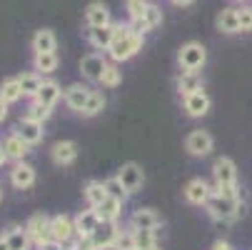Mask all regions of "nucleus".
Returning <instances> with one entry per match:
<instances>
[{"label":"nucleus","instance_id":"obj_5","mask_svg":"<svg viewBox=\"0 0 252 250\" xmlns=\"http://www.w3.org/2000/svg\"><path fill=\"white\" fill-rule=\"evenodd\" d=\"M115 28L113 23H107V25H97V28H88V40L93 48L97 50H110L113 40H115Z\"/></svg>","mask_w":252,"mask_h":250},{"label":"nucleus","instance_id":"obj_46","mask_svg":"<svg viewBox=\"0 0 252 250\" xmlns=\"http://www.w3.org/2000/svg\"><path fill=\"white\" fill-rule=\"evenodd\" d=\"M212 250H232V248H230L227 243H215V248H212Z\"/></svg>","mask_w":252,"mask_h":250},{"label":"nucleus","instance_id":"obj_45","mask_svg":"<svg viewBox=\"0 0 252 250\" xmlns=\"http://www.w3.org/2000/svg\"><path fill=\"white\" fill-rule=\"evenodd\" d=\"M172 3H175V5H180V8H185V5H192L195 0H172Z\"/></svg>","mask_w":252,"mask_h":250},{"label":"nucleus","instance_id":"obj_4","mask_svg":"<svg viewBox=\"0 0 252 250\" xmlns=\"http://www.w3.org/2000/svg\"><path fill=\"white\" fill-rule=\"evenodd\" d=\"M28 235L32 243H43V240H50L53 238V230H50V218L45 215V213H35V215L28 220L25 225Z\"/></svg>","mask_w":252,"mask_h":250},{"label":"nucleus","instance_id":"obj_48","mask_svg":"<svg viewBox=\"0 0 252 250\" xmlns=\"http://www.w3.org/2000/svg\"><path fill=\"white\" fill-rule=\"evenodd\" d=\"M5 160H8V155H5V150H3V148H0V165H3Z\"/></svg>","mask_w":252,"mask_h":250},{"label":"nucleus","instance_id":"obj_14","mask_svg":"<svg viewBox=\"0 0 252 250\" xmlns=\"http://www.w3.org/2000/svg\"><path fill=\"white\" fill-rule=\"evenodd\" d=\"M95 213H97L100 223H115L120 218V213H123V200L107 195L100 205H95Z\"/></svg>","mask_w":252,"mask_h":250},{"label":"nucleus","instance_id":"obj_23","mask_svg":"<svg viewBox=\"0 0 252 250\" xmlns=\"http://www.w3.org/2000/svg\"><path fill=\"white\" fill-rule=\"evenodd\" d=\"M58 48V38H55V33L43 28L32 35V53H53Z\"/></svg>","mask_w":252,"mask_h":250},{"label":"nucleus","instance_id":"obj_20","mask_svg":"<svg viewBox=\"0 0 252 250\" xmlns=\"http://www.w3.org/2000/svg\"><path fill=\"white\" fill-rule=\"evenodd\" d=\"M177 90L180 95H190V93H197L202 90V75H200V70H183V75L177 78Z\"/></svg>","mask_w":252,"mask_h":250},{"label":"nucleus","instance_id":"obj_47","mask_svg":"<svg viewBox=\"0 0 252 250\" xmlns=\"http://www.w3.org/2000/svg\"><path fill=\"white\" fill-rule=\"evenodd\" d=\"M0 250H10V248H8V240H5V235L0 238Z\"/></svg>","mask_w":252,"mask_h":250},{"label":"nucleus","instance_id":"obj_44","mask_svg":"<svg viewBox=\"0 0 252 250\" xmlns=\"http://www.w3.org/2000/svg\"><path fill=\"white\" fill-rule=\"evenodd\" d=\"M8 118V103L3 100V98H0V123H3Z\"/></svg>","mask_w":252,"mask_h":250},{"label":"nucleus","instance_id":"obj_2","mask_svg":"<svg viewBox=\"0 0 252 250\" xmlns=\"http://www.w3.org/2000/svg\"><path fill=\"white\" fill-rule=\"evenodd\" d=\"M207 213L215 218V223H232L235 218H240L242 213H245V208H242V203L240 200H232V198H225V195H220V193H210V198H207Z\"/></svg>","mask_w":252,"mask_h":250},{"label":"nucleus","instance_id":"obj_30","mask_svg":"<svg viewBox=\"0 0 252 250\" xmlns=\"http://www.w3.org/2000/svg\"><path fill=\"white\" fill-rule=\"evenodd\" d=\"M32 63H35V70H38V73H55L58 55H55V50L53 53H35Z\"/></svg>","mask_w":252,"mask_h":250},{"label":"nucleus","instance_id":"obj_3","mask_svg":"<svg viewBox=\"0 0 252 250\" xmlns=\"http://www.w3.org/2000/svg\"><path fill=\"white\" fill-rule=\"evenodd\" d=\"M205 60H207V50H205L202 43H195V40L185 43L177 53V63L183 70H200L205 65Z\"/></svg>","mask_w":252,"mask_h":250},{"label":"nucleus","instance_id":"obj_10","mask_svg":"<svg viewBox=\"0 0 252 250\" xmlns=\"http://www.w3.org/2000/svg\"><path fill=\"white\" fill-rule=\"evenodd\" d=\"M212 175H215V183L218 185H235L237 183V170H235V163L230 158H218L215 160Z\"/></svg>","mask_w":252,"mask_h":250},{"label":"nucleus","instance_id":"obj_8","mask_svg":"<svg viewBox=\"0 0 252 250\" xmlns=\"http://www.w3.org/2000/svg\"><path fill=\"white\" fill-rule=\"evenodd\" d=\"M0 148L5 150V155H8V160H23L28 153H30V145L28 143L13 130L10 135H5L3 140H0Z\"/></svg>","mask_w":252,"mask_h":250},{"label":"nucleus","instance_id":"obj_16","mask_svg":"<svg viewBox=\"0 0 252 250\" xmlns=\"http://www.w3.org/2000/svg\"><path fill=\"white\" fill-rule=\"evenodd\" d=\"M88 98H90V88H85V85H80V83L70 85V88L65 90V105H67L70 110H78V113H83V108H85Z\"/></svg>","mask_w":252,"mask_h":250},{"label":"nucleus","instance_id":"obj_31","mask_svg":"<svg viewBox=\"0 0 252 250\" xmlns=\"http://www.w3.org/2000/svg\"><path fill=\"white\" fill-rule=\"evenodd\" d=\"M85 198H88V203H90V208H95V205H100L105 198H107V190H105V183H97V180H90L88 185H85Z\"/></svg>","mask_w":252,"mask_h":250},{"label":"nucleus","instance_id":"obj_37","mask_svg":"<svg viewBox=\"0 0 252 250\" xmlns=\"http://www.w3.org/2000/svg\"><path fill=\"white\" fill-rule=\"evenodd\" d=\"M100 83H102L105 88H115V85L120 83V70H118L115 65H107L105 73H102V78H100Z\"/></svg>","mask_w":252,"mask_h":250},{"label":"nucleus","instance_id":"obj_43","mask_svg":"<svg viewBox=\"0 0 252 250\" xmlns=\"http://www.w3.org/2000/svg\"><path fill=\"white\" fill-rule=\"evenodd\" d=\"M38 250H63V243H58V240H43V243H38Z\"/></svg>","mask_w":252,"mask_h":250},{"label":"nucleus","instance_id":"obj_34","mask_svg":"<svg viewBox=\"0 0 252 250\" xmlns=\"http://www.w3.org/2000/svg\"><path fill=\"white\" fill-rule=\"evenodd\" d=\"M50 113H53V108H48V105H43V103H30V108L25 110V118H30V120H38V123H45L48 118H50Z\"/></svg>","mask_w":252,"mask_h":250},{"label":"nucleus","instance_id":"obj_13","mask_svg":"<svg viewBox=\"0 0 252 250\" xmlns=\"http://www.w3.org/2000/svg\"><path fill=\"white\" fill-rule=\"evenodd\" d=\"M50 158H53L55 165H70V163L78 158V145H75L73 140H60V143H55V145H53Z\"/></svg>","mask_w":252,"mask_h":250},{"label":"nucleus","instance_id":"obj_19","mask_svg":"<svg viewBox=\"0 0 252 250\" xmlns=\"http://www.w3.org/2000/svg\"><path fill=\"white\" fill-rule=\"evenodd\" d=\"M110 23V10H107L105 3H90L85 8V25L88 28H97V25H107Z\"/></svg>","mask_w":252,"mask_h":250},{"label":"nucleus","instance_id":"obj_40","mask_svg":"<svg viewBox=\"0 0 252 250\" xmlns=\"http://www.w3.org/2000/svg\"><path fill=\"white\" fill-rule=\"evenodd\" d=\"M127 13H130V18H140V15H145V10H148V0H127Z\"/></svg>","mask_w":252,"mask_h":250},{"label":"nucleus","instance_id":"obj_41","mask_svg":"<svg viewBox=\"0 0 252 250\" xmlns=\"http://www.w3.org/2000/svg\"><path fill=\"white\" fill-rule=\"evenodd\" d=\"M127 25H130V28H132V33H137V35H145V33H150V30H153V28L148 25V20L142 18V15H140V18H130V23H127Z\"/></svg>","mask_w":252,"mask_h":250},{"label":"nucleus","instance_id":"obj_11","mask_svg":"<svg viewBox=\"0 0 252 250\" xmlns=\"http://www.w3.org/2000/svg\"><path fill=\"white\" fill-rule=\"evenodd\" d=\"M50 230H53V240L65 245L75 235V220H70L67 215H55V218H50Z\"/></svg>","mask_w":252,"mask_h":250},{"label":"nucleus","instance_id":"obj_24","mask_svg":"<svg viewBox=\"0 0 252 250\" xmlns=\"http://www.w3.org/2000/svg\"><path fill=\"white\" fill-rule=\"evenodd\" d=\"M218 30L225 33V35L240 33V13H237V8H225L218 15Z\"/></svg>","mask_w":252,"mask_h":250},{"label":"nucleus","instance_id":"obj_52","mask_svg":"<svg viewBox=\"0 0 252 250\" xmlns=\"http://www.w3.org/2000/svg\"><path fill=\"white\" fill-rule=\"evenodd\" d=\"M0 200H3V190H0Z\"/></svg>","mask_w":252,"mask_h":250},{"label":"nucleus","instance_id":"obj_42","mask_svg":"<svg viewBox=\"0 0 252 250\" xmlns=\"http://www.w3.org/2000/svg\"><path fill=\"white\" fill-rule=\"evenodd\" d=\"M75 245H78V250H97L93 235H78V243Z\"/></svg>","mask_w":252,"mask_h":250},{"label":"nucleus","instance_id":"obj_26","mask_svg":"<svg viewBox=\"0 0 252 250\" xmlns=\"http://www.w3.org/2000/svg\"><path fill=\"white\" fill-rule=\"evenodd\" d=\"M130 225H132V230L135 228H153L155 230L160 225V215L150 208H142V210H135V215L130 218Z\"/></svg>","mask_w":252,"mask_h":250},{"label":"nucleus","instance_id":"obj_6","mask_svg":"<svg viewBox=\"0 0 252 250\" xmlns=\"http://www.w3.org/2000/svg\"><path fill=\"white\" fill-rule=\"evenodd\" d=\"M120 183L127 188V193H137L142 188V183H145V173H142V168L137 163H125L118 173Z\"/></svg>","mask_w":252,"mask_h":250},{"label":"nucleus","instance_id":"obj_51","mask_svg":"<svg viewBox=\"0 0 252 250\" xmlns=\"http://www.w3.org/2000/svg\"><path fill=\"white\" fill-rule=\"evenodd\" d=\"M150 250H160V248H158V245H155V248H150Z\"/></svg>","mask_w":252,"mask_h":250},{"label":"nucleus","instance_id":"obj_39","mask_svg":"<svg viewBox=\"0 0 252 250\" xmlns=\"http://www.w3.org/2000/svg\"><path fill=\"white\" fill-rule=\"evenodd\" d=\"M237 13H240V30L242 33H250L252 30V5H245L242 3V8H237Z\"/></svg>","mask_w":252,"mask_h":250},{"label":"nucleus","instance_id":"obj_50","mask_svg":"<svg viewBox=\"0 0 252 250\" xmlns=\"http://www.w3.org/2000/svg\"><path fill=\"white\" fill-rule=\"evenodd\" d=\"M232 3H247V0H232Z\"/></svg>","mask_w":252,"mask_h":250},{"label":"nucleus","instance_id":"obj_33","mask_svg":"<svg viewBox=\"0 0 252 250\" xmlns=\"http://www.w3.org/2000/svg\"><path fill=\"white\" fill-rule=\"evenodd\" d=\"M102 108H105V98H102V93L90 90V98H88L85 108H83V115H85V118H93V115L102 113Z\"/></svg>","mask_w":252,"mask_h":250},{"label":"nucleus","instance_id":"obj_25","mask_svg":"<svg viewBox=\"0 0 252 250\" xmlns=\"http://www.w3.org/2000/svg\"><path fill=\"white\" fill-rule=\"evenodd\" d=\"M97 225H100V218H97L95 208L83 210L80 215L75 218V235H93V230H95Z\"/></svg>","mask_w":252,"mask_h":250},{"label":"nucleus","instance_id":"obj_27","mask_svg":"<svg viewBox=\"0 0 252 250\" xmlns=\"http://www.w3.org/2000/svg\"><path fill=\"white\" fill-rule=\"evenodd\" d=\"M18 83H20V88H23V95L25 98H35V93L40 90V85H43V78H40V73H23V75H18Z\"/></svg>","mask_w":252,"mask_h":250},{"label":"nucleus","instance_id":"obj_35","mask_svg":"<svg viewBox=\"0 0 252 250\" xmlns=\"http://www.w3.org/2000/svg\"><path fill=\"white\" fill-rule=\"evenodd\" d=\"M105 190H107V195H113V198H118V200H127V188L120 183V178L115 175V178H110V180H105Z\"/></svg>","mask_w":252,"mask_h":250},{"label":"nucleus","instance_id":"obj_32","mask_svg":"<svg viewBox=\"0 0 252 250\" xmlns=\"http://www.w3.org/2000/svg\"><path fill=\"white\" fill-rule=\"evenodd\" d=\"M132 235H135V250H150V248H155L153 228H135Z\"/></svg>","mask_w":252,"mask_h":250},{"label":"nucleus","instance_id":"obj_15","mask_svg":"<svg viewBox=\"0 0 252 250\" xmlns=\"http://www.w3.org/2000/svg\"><path fill=\"white\" fill-rule=\"evenodd\" d=\"M15 133L28 143V145H38V143L43 140V123L38 120H30V118H23L15 128Z\"/></svg>","mask_w":252,"mask_h":250},{"label":"nucleus","instance_id":"obj_18","mask_svg":"<svg viewBox=\"0 0 252 250\" xmlns=\"http://www.w3.org/2000/svg\"><path fill=\"white\" fill-rule=\"evenodd\" d=\"M118 230H120V228H118L115 223H100V225L93 230V240H95L97 250H107V248H113Z\"/></svg>","mask_w":252,"mask_h":250},{"label":"nucleus","instance_id":"obj_36","mask_svg":"<svg viewBox=\"0 0 252 250\" xmlns=\"http://www.w3.org/2000/svg\"><path fill=\"white\" fill-rule=\"evenodd\" d=\"M113 250H135V235L130 230H118Z\"/></svg>","mask_w":252,"mask_h":250},{"label":"nucleus","instance_id":"obj_17","mask_svg":"<svg viewBox=\"0 0 252 250\" xmlns=\"http://www.w3.org/2000/svg\"><path fill=\"white\" fill-rule=\"evenodd\" d=\"M183 100H185V110H188V115H192V118H202V115L210 110V98H207L202 90L190 93V95H185Z\"/></svg>","mask_w":252,"mask_h":250},{"label":"nucleus","instance_id":"obj_1","mask_svg":"<svg viewBox=\"0 0 252 250\" xmlns=\"http://www.w3.org/2000/svg\"><path fill=\"white\" fill-rule=\"evenodd\" d=\"M142 38H145V35L132 33L130 25H118V28H115V40H113V45H110V58H113L115 63L130 60L132 55H137V53L142 50Z\"/></svg>","mask_w":252,"mask_h":250},{"label":"nucleus","instance_id":"obj_12","mask_svg":"<svg viewBox=\"0 0 252 250\" xmlns=\"http://www.w3.org/2000/svg\"><path fill=\"white\" fill-rule=\"evenodd\" d=\"M10 183H13L18 190L32 188V183H35V168L28 165V163H23V160H18L15 168L10 170Z\"/></svg>","mask_w":252,"mask_h":250},{"label":"nucleus","instance_id":"obj_29","mask_svg":"<svg viewBox=\"0 0 252 250\" xmlns=\"http://www.w3.org/2000/svg\"><path fill=\"white\" fill-rule=\"evenodd\" d=\"M5 240H8L10 250H30V235L23 228H10L5 233Z\"/></svg>","mask_w":252,"mask_h":250},{"label":"nucleus","instance_id":"obj_38","mask_svg":"<svg viewBox=\"0 0 252 250\" xmlns=\"http://www.w3.org/2000/svg\"><path fill=\"white\" fill-rule=\"evenodd\" d=\"M148 20V25L150 28H158V25H162V10L158 8V5H153V3H148V10H145V15H142Z\"/></svg>","mask_w":252,"mask_h":250},{"label":"nucleus","instance_id":"obj_49","mask_svg":"<svg viewBox=\"0 0 252 250\" xmlns=\"http://www.w3.org/2000/svg\"><path fill=\"white\" fill-rule=\"evenodd\" d=\"M63 250H78V245H63Z\"/></svg>","mask_w":252,"mask_h":250},{"label":"nucleus","instance_id":"obj_7","mask_svg":"<svg viewBox=\"0 0 252 250\" xmlns=\"http://www.w3.org/2000/svg\"><path fill=\"white\" fill-rule=\"evenodd\" d=\"M105 68H107V63H105V58H102L100 53H90V55H85V58L80 60V73H83L88 80H93V83H100Z\"/></svg>","mask_w":252,"mask_h":250},{"label":"nucleus","instance_id":"obj_21","mask_svg":"<svg viewBox=\"0 0 252 250\" xmlns=\"http://www.w3.org/2000/svg\"><path fill=\"white\" fill-rule=\"evenodd\" d=\"M60 95H63V90H60V85L55 83V80H43V85H40V90L35 93V103H43V105H48V108H55V103L60 100Z\"/></svg>","mask_w":252,"mask_h":250},{"label":"nucleus","instance_id":"obj_9","mask_svg":"<svg viewBox=\"0 0 252 250\" xmlns=\"http://www.w3.org/2000/svg\"><path fill=\"white\" fill-rule=\"evenodd\" d=\"M185 148L190 150V155H195V158H205V155L212 150V135L205 133V130H192V133L188 135Z\"/></svg>","mask_w":252,"mask_h":250},{"label":"nucleus","instance_id":"obj_22","mask_svg":"<svg viewBox=\"0 0 252 250\" xmlns=\"http://www.w3.org/2000/svg\"><path fill=\"white\" fill-rule=\"evenodd\" d=\"M210 193H212L210 185H207L205 180H200V178L190 180L188 188H185V198H188V203H192V205H205L207 198H210Z\"/></svg>","mask_w":252,"mask_h":250},{"label":"nucleus","instance_id":"obj_28","mask_svg":"<svg viewBox=\"0 0 252 250\" xmlns=\"http://www.w3.org/2000/svg\"><path fill=\"white\" fill-rule=\"evenodd\" d=\"M0 98H3L8 105H10V103H18L20 98H25V95H23V88H20V83H18V78H8V80L0 83Z\"/></svg>","mask_w":252,"mask_h":250}]
</instances>
